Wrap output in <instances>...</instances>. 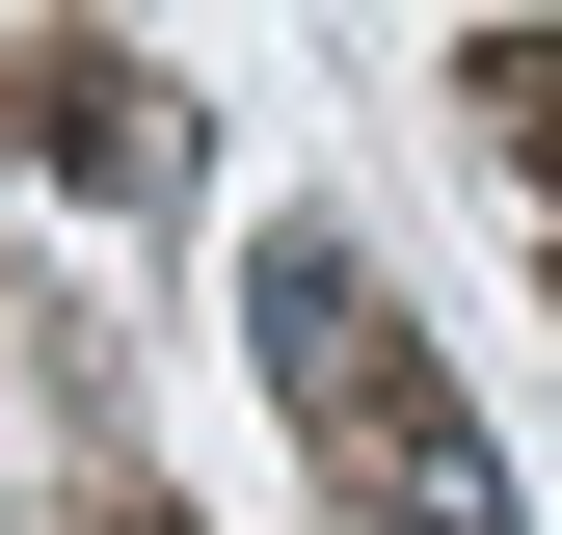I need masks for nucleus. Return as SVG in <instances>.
I'll return each instance as SVG.
<instances>
[{"label":"nucleus","mask_w":562,"mask_h":535,"mask_svg":"<svg viewBox=\"0 0 562 535\" xmlns=\"http://www.w3.org/2000/svg\"><path fill=\"white\" fill-rule=\"evenodd\" d=\"M134 535H161V509H134Z\"/></svg>","instance_id":"nucleus-3"},{"label":"nucleus","mask_w":562,"mask_h":535,"mask_svg":"<svg viewBox=\"0 0 562 535\" xmlns=\"http://www.w3.org/2000/svg\"><path fill=\"white\" fill-rule=\"evenodd\" d=\"M27 161H81V187L161 215V187H188V107H161V81H27Z\"/></svg>","instance_id":"nucleus-2"},{"label":"nucleus","mask_w":562,"mask_h":535,"mask_svg":"<svg viewBox=\"0 0 562 535\" xmlns=\"http://www.w3.org/2000/svg\"><path fill=\"white\" fill-rule=\"evenodd\" d=\"M241 321H268V401H295V455H322V482L375 509V535H509V455L456 429V375H429V321H402L375 268L322 241V215L268 241V268H241Z\"/></svg>","instance_id":"nucleus-1"}]
</instances>
